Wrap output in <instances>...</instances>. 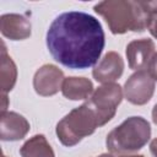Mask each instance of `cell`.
<instances>
[{"instance_id": "30bf717a", "label": "cell", "mask_w": 157, "mask_h": 157, "mask_svg": "<svg viewBox=\"0 0 157 157\" xmlns=\"http://www.w3.org/2000/svg\"><path fill=\"white\" fill-rule=\"evenodd\" d=\"M125 54L130 69L145 70L155 54V43L148 38L135 39L126 45Z\"/></svg>"}, {"instance_id": "44dd1931", "label": "cell", "mask_w": 157, "mask_h": 157, "mask_svg": "<svg viewBox=\"0 0 157 157\" xmlns=\"http://www.w3.org/2000/svg\"><path fill=\"white\" fill-rule=\"evenodd\" d=\"M98 157H114V156L109 153V155H101V156H98Z\"/></svg>"}, {"instance_id": "d6986e66", "label": "cell", "mask_w": 157, "mask_h": 157, "mask_svg": "<svg viewBox=\"0 0 157 157\" xmlns=\"http://www.w3.org/2000/svg\"><path fill=\"white\" fill-rule=\"evenodd\" d=\"M152 121L157 125V103L155 104V107L152 109Z\"/></svg>"}, {"instance_id": "52a82bcc", "label": "cell", "mask_w": 157, "mask_h": 157, "mask_svg": "<svg viewBox=\"0 0 157 157\" xmlns=\"http://www.w3.org/2000/svg\"><path fill=\"white\" fill-rule=\"evenodd\" d=\"M64 78V72L58 66L53 64H44L33 76V88L39 96H54L61 91Z\"/></svg>"}, {"instance_id": "ba28073f", "label": "cell", "mask_w": 157, "mask_h": 157, "mask_svg": "<svg viewBox=\"0 0 157 157\" xmlns=\"http://www.w3.org/2000/svg\"><path fill=\"white\" fill-rule=\"evenodd\" d=\"M124 71V60L117 52H108L94 66L92 75L97 82L108 83L118 80Z\"/></svg>"}, {"instance_id": "7402d4cb", "label": "cell", "mask_w": 157, "mask_h": 157, "mask_svg": "<svg viewBox=\"0 0 157 157\" xmlns=\"http://www.w3.org/2000/svg\"><path fill=\"white\" fill-rule=\"evenodd\" d=\"M1 157H7V156H5V155H2V156H1Z\"/></svg>"}, {"instance_id": "9a60e30c", "label": "cell", "mask_w": 157, "mask_h": 157, "mask_svg": "<svg viewBox=\"0 0 157 157\" xmlns=\"http://www.w3.org/2000/svg\"><path fill=\"white\" fill-rule=\"evenodd\" d=\"M146 69H147V72L150 74V76L155 81H157V53L153 54V56L151 58V60H150V63H148Z\"/></svg>"}, {"instance_id": "7a4b0ae2", "label": "cell", "mask_w": 157, "mask_h": 157, "mask_svg": "<svg viewBox=\"0 0 157 157\" xmlns=\"http://www.w3.org/2000/svg\"><path fill=\"white\" fill-rule=\"evenodd\" d=\"M93 9L105 20L113 34H123L128 31L144 32L151 15L157 11V1L108 0L96 4Z\"/></svg>"}, {"instance_id": "ac0fdd59", "label": "cell", "mask_w": 157, "mask_h": 157, "mask_svg": "<svg viewBox=\"0 0 157 157\" xmlns=\"http://www.w3.org/2000/svg\"><path fill=\"white\" fill-rule=\"evenodd\" d=\"M150 151H151V153H152L153 157H157V137L151 141V144H150Z\"/></svg>"}, {"instance_id": "5b68a950", "label": "cell", "mask_w": 157, "mask_h": 157, "mask_svg": "<svg viewBox=\"0 0 157 157\" xmlns=\"http://www.w3.org/2000/svg\"><path fill=\"white\" fill-rule=\"evenodd\" d=\"M121 99L123 90L120 85L115 82H108L102 83L98 88H96L87 102L96 112L101 126H103L114 118Z\"/></svg>"}, {"instance_id": "e0dca14e", "label": "cell", "mask_w": 157, "mask_h": 157, "mask_svg": "<svg viewBox=\"0 0 157 157\" xmlns=\"http://www.w3.org/2000/svg\"><path fill=\"white\" fill-rule=\"evenodd\" d=\"M7 105H9V99H7V96L1 93V113L7 112Z\"/></svg>"}, {"instance_id": "5bb4252c", "label": "cell", "mask_w": 157, "mask_h": 157, "mask_svg": "<svg viewBox=\"0 0 157 157\" xmlns=\"http://www.w3.org/2000/svg\"><path fill=\"white\" fill-rule=\"evenodd\" d=\"M0 78H1V93L6 94L10 92L17 80V69L13 60L7 55L5 44L2 43L1 49V69H0Z\"/></svg>"}, {"instance_id": "3957f363", "label": "cell", "mask_w": 157, "mask_h": 157, "mask_svg": "<svg viewBox=\"0 0 157 157\" xmlns=\"http://www.w3.org/2000/svg\"><path fill=\"white\" fill-rule=\"evenodd\" d=\"M150 137V123L142 117H130L107 135L105 145L110 155H124L141 150Z\"/></svg>"}, {"instance_id": "4fadbf2b", "label": "cell", "mask_w": 157, "mask_h": 157, "mask_svg": "<svg viewBox=\"0 0 157 157\" xmlns=\"http://www.w3.org/2000/svg\"><path fill=\"white\" fill-rule=\"evenodd\" d=\"M22 157H55L54 151L42 134L32 136L20 148Z\"/></svg>"}, {"instance_id": "7c38bea8", "label": "cell", "mask_w": 157, "mask_h": 157, "mask_svg": "<svg viewBox=\"0 0 157 157\" xmlns=\"http://www.w3.org/2000/svg\"><path fill=\"white\" fill-rule=\"evenodd\" d=\"M61 93L65 98L71 101L87 99L93 93V83L86 77H65L61 86Z\"/></svg>"}, {"instance_id": "6da1fadb", "label": "cell", "mask_w": 157, "mask_h": 157, "mask_svg": "<svg viewBox=\"0 0 157 157\" xmlns=\"http://www.w3.org/2000/svg\"><path fill=\"white\" fill-rule=\"evenodd\" d=\"M45 40L58 63L80 70L96 65L105 44L101 22L82 11H67L55 17Z\"/></svg>"}, {"instance_id": "ffe728a7", "label": "cell", "mask_w": 157, "mask_h": 157, "mask_svg": "<svg viewBox=\"0 0 157 157\" xmlns=\"http://www.w3.org/2000/svg\"><path fill=\"white\" fill-rule=\"evenodd\" d=\"M120 157H144L142 155H131V156H120Z\"/></svg>"}, {"instance_id": "9c48e42d", "label": "cell", "mask_w": 157, "mask_h": 157, "mask_svg": "<svg viewBox=\"0 0 157 157\" xmlns=\"http://www.w3.org/2000/svg\"><path fill=\"white\" fill-rule=\"evenodd\" d=\"M29 131L28 120L16 112H4L0 117V139L2 141H18Z\"/></svg>"}, {"instance_id": "8fae6325", "label": "cell", "mask_w": 157, "mask_h": 157, "mask_svg": "<svg viewBox=\"0 0 157 157\" xmlns=\"http://www.w3.org/2000/svg\"><path fill=\"white\" fill-rule=\"evenodd\" d=\"M32 26L27 17L20 13H5L0 17V31L11 40H23L31 36Z\"/></svg>"}, {"instance_id": "2e32d148", "label": "cell", "mask_w": 157, "mask_h": 157, "mask_svg": "<svg viewBox=\"0 0 157 157\" xmlns=\"http://www.w3.org/2000/svg\"><path fill=\"white\" fill-rule=\"evenodd\" d=\"M147 28H148L150 33L157 39V11H155L151 15L150 21H148V25H147Z\"/></svg>"}, {"instance_id": "8992f818", "label": "cell", "mask_w": 157, "mask_h": 157, "mask_svg": "<svg viewBox=\"0 0 157 157\" xmlns=\"http://www.w3.org/2000/svg\"><path fill=\"white\" fill-rule=\"evenodd\" d=\"M155 80L150 76L147 70L134 72L124 85V94L128 102L135 105L146 104L153 96Z\"/></svg>"}, {"instance_id": "277c9868", "label": "cell", "mask_w": 157, "mask_h": 157, "mask_svg": "<svg viewBox=\"0 0 157 157\" xmlns=\"http://www.w3.org/2000/svg\"><path fill=\"white\" fill-rule=\"evenodd\" d=\"M99 126L101 124L96 112L86 101L80 107L74 108L56 124L55 132L64 146L72 147L83 137L92 135Z\"/></svg>"}]
</instances>
